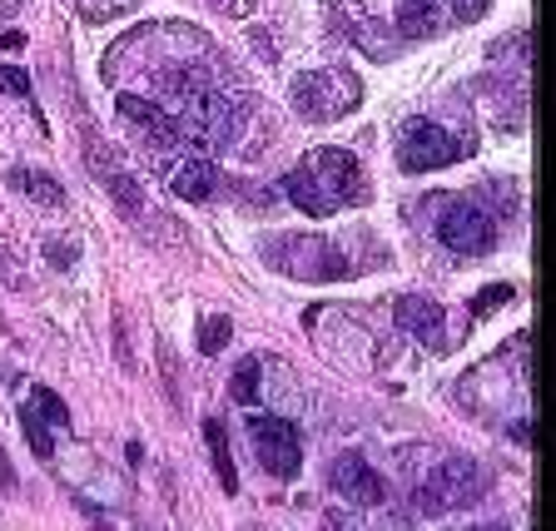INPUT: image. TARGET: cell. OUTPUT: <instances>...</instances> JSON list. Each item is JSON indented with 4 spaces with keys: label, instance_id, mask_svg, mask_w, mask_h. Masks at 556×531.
I'll use <instances>...</instances> for the list:
<instances>
[{
    "label": "cell",
    "instance_id": "obj_1",
    "mask_svg": "<svg viewBox=\"0 0 556 531\" xmlns=\"http://www.w3.org/2000/svg\"><path fill=\"white\" fill-rule=\"evenodd\" d=\"M283 194L308 214V219H328L348 204H363L368 199V179H363L358 160L343 150H313L303 154V164H293L283 174Z\"/></svg>",
    "mask_w": 556,
    "mask_h": 531
},
{
    "label": "cell",
    "instance_id": "obj_2",
    "mask_svg": "<svg viewBox=\"0 0 556 531\" xmlns=\"http://www.w3.org/2000/svg\"><path fill=\"white\" fill-rule=\"evenodd\" d=\"M264 258L283 268L299 283H338L348 278V258L338 239H313V233H278V243H264Z\"/></svg>",
    "mask_w": 556,
    "mask_h": 531
},
{
    "label": "cell",
    "instance_id": "obj_3",
    "mask_svg": "<svg viewBox=\"0 0 556 531\" xmlns=\"http://www.w3.org/2000/svg\"><path fill=\"white\" fill-rule=\"evenodd\" d=\"M363 100V85L348 75V69H308V75H299L289 90V104L299 110L303 119H318V125H328V119H343L348 110H358Z\"/></svg>",
    "mask_w": 556,
    "mask_h": 531
},
{
    "label": "cell",
    "instance_id": "obj_4",
    "mask_svg": "<svg viewBox=\"0 0 556 531\" xmlns=\"http://www.w3.org/2000/svg\"><path fill=\"white\" fill-rule=\"evenodd\" d=\"M482 492H486L482 467H477L472 457H457V452H447V457H442V463L432 467L428 477H422V486H417V507L428 511V517H438V511L472 507Z\"/></svg>",
    "mask_w": 556,
    "mask_h": 531
},
{
    "label": "cell",
    "instance_id": "obj_5",
    "mask_svg": "<svg viewBox=\"0 0 556 531\" xmlns=\"http://www.w3.org/2000/svg\"><path fill=\"white\" fill-rule=\"evenodd\" d=\"M463 160V144L438 125V119H407L403 135H397V164L407 174H428L442 169V164H457Z\"/></svg>",
    "mask_w": 556,
    "mask_h": 531
},
{
    "label": "cell",
    "instance_id": "obj_6",
    "mask_svg": "<svg viewBox=\"0 0 556 531\" xmlns=\"http://www.w3.org/2000/svg\"><path fill=\"white\" fill-rule=\"evenodd\" d=\"M249 442H254L268 477H278V482L299 477L303 442H299V432H293V422H283V417H249Z\"/></svg>",
    "mask_w": 556,
    "mask_h": 531
},
{
    "label": "cell",
    "instance_id": "obj_7",
    "mask_svg": "<svg viewBox=\"0 0 556 531\" xmlns=\"http://www.w3.org/2000/svg\"><path fill=\"white\" fill-rule=\"evenodd\" d=\"M438 239L447 243L452 254H486V249H492V219H486V214L472 204V199L442 194Z\"/></svg>",
    "mask_w": 556,
    "mask_h": 531
},
{
    "label": "cell",
    "instance_id": "obj_8",
    "mask_svg": "<svg viewBox=\"0 0 556 531\" xmlns=\"http://www.w3.org/2000/svg\"><path fill=\"white\" fill-rule=\"evenodd\" d=\"M397 324L422 347H432V353H447V347L463 343V328H447V308L438 299H422V293H403L397 299Z\"/></svg>",
    "mask_w": 556,
    "mask_h": 531
},
{
    "label": "cell",
    "instance_id": "obj_9",
    "mask_svg": "<svg viewBox=\"0 0 556 531\" xmlns=\"http://www.w3.org/2000/svg\"><path fill=\"white\" fill-rule=\"evenodd\" d=\"M25 438H30V452L35 457H55V432L70 428V413L50 388H35L30 403H25Z\"/></svg>",
    "mask_w": 556,
    "mask_h": 531
},
{
    "label": "cell",
    "instance_id": "obj_10",
    "mask_svg": "<svg viewBox=\"0 0 556 531\" xmlns=\"http://www.w3.org/2000/svg\"><path fill=\"white\" fill-rule=\"evenodd\" d=\"M333 492L348 502H358V507H382V502H388V482L363 463L358 452H343L333 463Z\"/></svg>",
    "mask_w": 556,
    "mask_h": 531
},
{
    "label": "cell",
    "instance_id": "obj_11",
    "mask_svg": "<svg viewBox=\"0 0 556 531\" xmlns=\"http://www.w3.org/2000/svg\"><path fill=\"white\" fill-rule=\"evenodd\" d=\"M119 115L150 139V144H160V150H185V144H179V125H174V115H164L160 104L139 100V94H119Z\"/></svg>",
    "mask_w": 556,
    "mask_h": 531
},
{
    "label": "cell",
    "instance_id": "obj_12",
    "mask_svg": "<svg viewBox=\"0 0 556 531\" xmlns=\"http://www.w3.org/2000/svg\"><path fill=\"white\" fill-rule=\"evenodd\" d=\"M164 185L179 199H208L214 185H219V169L204 154H179V164H169V174H164Z\"/></svg>",
    "mask_w": 556,
    "mask_h": 531
},
{
    "label": "cell",
    "instance_id": "obj_13",
    "mask_svg": "<svg viewBox=\"0 0 556 531\" xmlns=\"http://www.w3.org/2000/svg\"><path fill=\"white\" fill-rule=\"evenodd\" d=\"M90 169L104 179V189L115 194V204L125 208V214H144V194H139V185H135V179H129L125 169H110V154H104L100 144H94V160H90Z\"/></svg>",
    "mask_w": 556,
    "mask_h": 531
},
{
    "label": "cell",
    "instance_id": "obj_14",
    "mask_svg": "<svg viewBox=\"0 0 556 531\" xmlns=\"http://www.w3.org/2000/svg\"><path fill=\"white\" fill-rule=\"evenodd\" d=\"M204 438H208V452H214V467H219L224 492H239V472H233V463H229V432H224L219 417H208L204 422Z\"/></svg>",
    "mask_w": 556,
    "mask_h": 531
},
{
    "label": "cell",
    "instance_id": "obj_15",
    "mask_svg": "<svg viewBox=\"0 0 556 531\" xmlns=\"http://www.w3.org/2000/svg\"><path fill=\"white\" fill-rule=\"evenodd\" d=\"M11 185L15 189H25V194L35 199V204H46V208H60L65 204V189L50 179V174H35V169H15L11 174Z\"/></svg>",
    "mask_w": 556,
    "mask_h": 531
},
{
    "label": "cell",
    "instance_id": "obj_16",
    "mask_svg": "<svg viewBox=\"0 0 556 531\" xmlns=\"http://www.w3.org/2000/svg\"><path fill=\"white\" fill-rule=\"evenodd\" d=\"M393 21L403 35H428L442 25V5H432V0H422V5H397Z\"/></svg>",
    "mask_w": 556,
    "mask_h": 531
},
{
    "label": "cell",
    "instance_id": "obj_17",
    "mask_svg": "<svg viewBox=\"0 0 556 531\" xmlns=\"http://www.w3.org/2000/svg\"><path fill=\"white\" fill-rule=\"evenodd\" d=\"M229 338H233V324L224 313L204 318V324H199V358H219L224 347H229Z\"/></svg>",
    "mask_w": 556,
    "mask_h": 531
},
{
    "label": "cell",
    "instance_id": "obj_18",
    "mask_svg": "<svg viewBox=\"0 0 556 531\" xmlns=\"http://www.w3.org/2000/svg\"><path fill=\"white\" fill-rule=\"evenodd\" d=\"M258 372H264L258 358L239 363V372H233V403H258Z\"/></svg>",
    "mask_w": 556,
    "mask_h": 531
},
{
    "label": "cell",
    "instance_id": "obj_19",
    "mask_svg": "<svg viewBox=\"0 0 556 531\" xmlns=\"http://www.w3.org/2000/svg\"><path fill=\"white\" fill-rule=\"evenodd\" d=\"M507 299H517V289H511V283H497V289L477 293V299H472V318H486V313L497 308V303H507Z\"/></svg>",
    "mask_w": 556,
    "mask_h": 531
},
{
    "label": "cell",
    "instance_id": "obj_20",
    "mask_svg": "<svg viewBox=\"0 0 556 531\" xmlns=\"http://www.w3.org/2000/svg\"><path fill=\"white\" fill-rule=\"evenodd\" d=\"M0 90H11V94H30V80H25V69H0Z\"/></svg>",
    "mask_w": 556,
    "mask_h": 531
},
{
    "label": "cell",
    "instance_id": "obj_21",
    "mask_svg": "<svg viewBox=\"0 0 556 531\" xmlns=\"http://www.w3.org/2000/svg\"><path fill=\"white\" fill-rule=\"evenodd\" d=\"M324 531H363V521L353 517V511H328Z\"/></svg>",
    "mask_w": 556,
    "mask_h": 531
},
{
    "label": "cell",
    "instance_id": "obj_22",
    "mask_svg": "<svg viewBox=\"0 0 556 531\" xmlns=\"http://www.w3.org/2000/svg\"><path fill=\"white\" fill-rule=\"evenodd\" d=\"M0 46H5V50H21L25 35H21V30H5V35H0Z\"/></svg>",
    "mask_w": 556,
    "mask_h": 531
},
{
    "label": "cell",
    "instance_id": "obj_23",
    "mask_svg": "<svg viewBox=\"0 0 556 531\" xmlns=\"http://www.w3.org/2000/svg\"><path fill=\"white\" fill-rule=\"evenodd\" d=\"M467 531H507V527H497V521H482V527H467Z\"/></svg>",
    "mask_w": 556,
    "mask_h": 531
}]
</instances>
